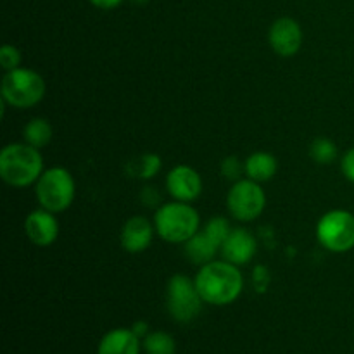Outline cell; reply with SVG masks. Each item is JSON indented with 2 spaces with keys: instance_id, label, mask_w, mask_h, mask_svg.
I'll return each mask as SVG.
<instances>
[{
  "instance_id": "20",
  "label": "cell",
  "mask_w": 354,
  "mask_h": 354,
  "mask_svg": "<svg viewBox=\"0 0 354 354\" xmlns=\"http://www.w3.org/2000/svg\"><path fill=\"white\" fill-rule=\"evenodd\" d=\"M339 149L335 145V142H332L330 138L318 137L311 142L310 145V156L315 162L318 165H330L337 159Z\"/></svg>"
},
{
  "instance_id": "22",
  "label": "cell",
  "mask_w": 354,
  "mask_h": 354,
  "mask_svg": "<svg viewBox=\"0 0 354 354\" xmlns=\"http://www.w3.org/2000/svg\"><path fill=\"white\" fill-rule=\"evenodd\" d=\"M221 173L228 180H241V176L245 173V162H241L237 156H228L221 161Z\"/></svg>"
},
{
  "instance_id": "14",
  "label": "cell",
  "mask_w": 354,
  "mask_h": 354,
  "mask_svg": "<svg viewBox=\"0 0 354 354\" xmlns=\"http://www.w3.org/2000/svg\"><path fill=\"white\" fill-rule=\"evenodd\" d=\"M140 337L131 328H113L100 339L97 354H140Z\"/></svg>"
},
{
  "instance_id": "15",
  "label": "cell",
  "mask_w": 354,
  "mask_h": 354,
  "mask_svg": "<svg viewBox=\"0 0 354 354\" xmlns=\"http://www.w3.org/2000/svg\"><path fill=\"white\" fill-rule=\"evenodd\" d=\"M218 251H221V248L204 230L197 232L192 239L185 242V254L194 265L203 266L213 261Z\"/></svg>"
},
{
  "instance_id": "13",
  "label": "cell",
  "mask_w": 354,
  "mask_h": 354,
  "mask_svg": "<svg viewBox=\"0 0 354 354\" xmlns=\"http://www.w3.org/2000/svg\"><path fill=\"white\" fill-rule=\"evenodd\" d=\"M256 251H258V242H256L254 235L249 234L244 228H235V230H232L227 241L221 245V254H223V258L237 266L251 261L254 258Z\"/></svg>"
},
{
  "instance_id": "29",
  "label": "cell",
  "mask_w": 354,
  "mask_h": 354,
  "mask_svg": "<svg viewBox=\"0 0 354 354\" xmlns=\"http://www.w3.org/2000/svg\"><path fill=\"white\" fill-rule=\"evenodd\" d=\"M131 2H133L135 6H145V3H149V0H131Z\"/></svg>"
},
{
  "instance_id": "3",
  "label": "cell",
  "mask_w": 354,
  "mask_h": 354,
  "mask_svg": "<svg viewBox=\"0 0 354 354\" xmlns=\"http://www.w3.org/2000/svg\"><path fill=\"white\" fill-rule=\"evenodd\" d=\"M199 213L189 203L175 201L162 204L154 216V227L159 237L171 244H185L199 232Z\"/></svg>"
},
{
  "instance_id": "27",
  "label": "cell",
  "mask_w": 354,
  "mask_h": 354,
  "mask_svg": "<svg viewBox=\"0 0 354 354\" xmlns=\"http://www.w3.org/2000/svg\"><path fill=\"white\" fill-rule=\"evenodd\" d=\"M123 0H90L92 6H95L97 9H104V10H111V9H116Z\"/></svg>"
},
{
  "instance_id": "26",
  "label": "cell",
  "mask_w": 354,
  "mask_h": 354,
  "mask_svg": "<svg viewBox=\"0 0 354 354\" xmlns=\"http://www.w3.org/2000/svg\"><path fill=\"white\" fill-rule=\"evenodd\" d=\"M270 282V275H268V270L265 266H258L254 270V286L258 287V290H265L266 286Z\"/></svg>"
},
{
  "instance_id": "11",
  "label": "cell",
  "mask_w": 354,
  "mask_h": 354,
  "mask_svg": "<svg viewBox=\"0 0 354 354\" xmlns=\"http://www.w3.org/2000/svg\"><path fill=\"white\" fill-rule=\"evenodd\" d=\"M24 232L26 237L38 248H48L57 241L59 223L55 220L54 213L47 209H37L28 214L24 221Z\"/></svg>"
},
{
  "instance_id": "4",
  "label": "cell",
  "mask_w": 354,
  "mask_h": 354,
  "mask_svg": "<svg viewBox=\"0 0 354 354\" xmlns=\"http://www.w3.org/2000/svg\"><path fill=\"white\" fill-rule=\"evenodd\" d=\"M45 97V80L37 71L16 68L2 80V100L17 109H28Z\"/></svg>"
},
{
  "instance_id": "8",
  "label": "cell",
  "mask_w": 354,
  "mask_h": 354,
  "mask_svg": "<svg viewBox=\"0 0 354 354\" xmlns=\"http://www.w3.org/2000/svg\"><path fill=\"white\" fill-rule=\"evenodd\" d=\"M227 206L235 220L252 221L265 209L266 196L261 185L254 180H237L228 192Z\"/></svg>"
},
{
  "instance_id": "9",
  "label": "cell",
  "mask_w": 354,
  "mask_h": 354,
  "mask_svg": "<svg viewBox=\"0 0 354 354\" xmlns=\"http://www.w3.org/2000/svg\"><path fill=\"white\" fill-rule=\"evenodd\" d=\"M268 40L275 54L292 57L303 47V30L292 17H280L270 28Z\"/></svg>"
},
{
  "instance_id": "5",
  "label": "cell",
  "mask_w": 354,
  "mask_h": 354,
  "mask_svg": "<svg viewBox=\"0 0 354 354\" xmlns=\"http://www.w3.org/2000/svg\"><path fill=\"white\" fill-rule=\"evenodd\" d=\"M37 199L44 209L62 213L73 204L76 194L75 180L66 168H50L41 173L37 182Z\"/></svg>"
},
{
  "instance_id": "7",
  "label": "cell",
  "mask_w": 354,
  "mask_h": 354,
  "mask_svg": "<svg viewBox=\"0 0 354 354\" xmlns=\"http://www.w3.org/2000/svg\"><path fill=\"white\" fill-rule=\"evenodd\" d=\"M318 242L332 252H348L354 248V214L346 209H332L317 225Z\"/></svg>"
},
{
  "instance_id": "19",
  "label": "cell",
  "mask_w": 354,
  "mask_h": 354,
  "mask_svg": "<svg viewBox=\"0 0 354 354\" xmlns=\"http://www.w3.org/2000/svg\"><path fill=\"white\" fill-rule=\"evenodd\" d=\"M161 166L162 161L158 154H144L137 161L128 165V173L131 176H137V178L149 180L161 171Z\"/></svg>"
},
{
  "instance_id": "16",
  "label": "cell",
  "mask_w": 354,
  "mask_h": 354,
  "mask_svg": "<svg viewBox=\"0 0 354 354\" xmlns=\"http://www.w3.org/2000/svg\"><path fill=\"white\" fill-rule=\"evenodd\" d=\"M277 169H279V161L270 152H254L245 161V175L258 183L272 180Z\"/></svg>"
},
{
  "instance_id": "25",
  "label": "cell",
  "mask_w": 354,
  "mask_h": 354,
  "mask_svg": "<svg viewBox=\"0 0 354 354\" xmlns=\"http://www.w3.org/2000/svg\"><path fill=\"white\" fill-rule=\"evenodd\" d=\"M140 199L147 207H154V206H158L159 201H161V197H159L158 190H156L154 187H145L140 194Z\"/></svg>"
},
{
  "instance_id": "12",
  "label": "cell",
  "mask_w": 354,
  "mask_h": 354,
  "mask_svg": "<svg viewBox=\"0 0 354 354\" xmlns=\"http://www.w3.org/2000/svg\"><path fill=\"white\" fill-rule=\"evenodd\" d=\"M156 227H152L151 221L144 216H131L128 218L127 223L121 228L120 241L124 251L137 254V252L145 251L151 245L152 235H154Z\"/></svg>"
},
{
  "instance_id": "18",
  "label": "cell",
  "mask_w": 354,
  "mask_h": 354,
  "mask_svg": "<svg viewBox=\"0 0 354 354\" xmlns=\"http://www.w3.org/2000/svg\"><path fill=\"white\" fill-rule=\"evenodd\" d=\"M142 349L145 354H176V341L168 332H149L142 341Z\"/></svg>"
},
{
  "instance_id": "2",
  "label": "cell",
  "mask_w": 354,
  "mask_h": 354,
  "mask_svg": "<svg viewBox=\"0 0 354 354\" xmlns=\"http://www.w3.org/2000/svg\"><path fill=\"white\" fill-rule=\"evenodd\" d=\"M44 173V158L30 144H10L0 152V176L10 187L31 185Z\"/></svg>"
},
{
  "instance_id": "10",
  "label": "cell",
  "mask_w": 354,
  "mask_h": 354,
  "mask_svg": "<svg viewBox=\"0 0 354 354\" xmlns=\"http://www.w3.org/2000/svg\"><path fill=\"white\" fill-rule=\"evenodd\" d=\"M166 189L176 201L192 203L203 192V178L192 166L178 165L166 176Z\"/></svg>"
},
{
  "instance_id": "17",
  "label": "cell",
  "mask_w": 354,
  "mask_h": 354,
  "mask_svg": "<svg viewBox=\"0 0 354 354\" xmlns=\"http://www.w3.org/2000/svg\"><path fill=\"white\" fill-rule=\"evenodd\" d=\"M24 142L33 147L41 149L45 145L50 144L52 135H54V130H52V124L48 123L47 120H41V118H35L30 123L24 127L23 130Z\"/></svg>"
},
{
  "instance_id": "6",
  "label": "cell",
  "mask_w": 354,
  "mask_h": 354,
  "mask_svg": "<svg viewBox=\"0 0 354 354\" xmlns=\"http://www.w3.org/2000/svg\"><path fill=\"white\" fill-rule=\"evenodd\" d=\"M203 303L196 280L185 275H173L169 279L166 287V308L173 320L178 324H189L199 317Z\"/></svg>"
},
{
  "instance_id": "21",
  "label": "cell",
  "mask_w": 354,
  "mask_h": 354,
  "mask_svg": "<svg viewBox=\"0 0 354 354\" xmlns=\"http://www.w3.org/2000/svg\"><path fill=\"white\" fill-rule=\"evenodd\" d=\"M204 232H206V234L209 235V237L213 239V241L221 248V245H223V242L227 241L228 235H230L232 228H230V223H228L225 218L214 216L207 221L206 227H204Z\"/></svg>"
},
{
  "instance_id": "24",
  "label": "cell",
  "mask_w": 354,
  "mask_h": 354,
  "mask_svg": "<svg viewBox=\"0 0 354 354\" xmlns=\"http://www.w3.org/2000/svg\"><path fill=\"white\" fill-rule=\"evenodd\" d=\"M341 169H342V175H344L349 182L354 183V147L349 149V151L344 154V158H342Z\"/></svg>"
},
{
  "instance_id": "23",
  "label": "cell",
  "mask_w": 354,
  "mask_h": 354,
  "mask_svg": "<svg viewBox=\"0 0 354 354\" xmlns=\"http://www.w3.org/2000/svg\"><path fill=\"white\" fill-rule=\"evenodd\" d=\"M0 64L6 71H12V69L19 68L21 64V52L19 48L14 45H3L0 48Z\"/></svg>"
},
{
  "instance_id": "28",
  "label": "cell",
  "mask_w": 354,
  "mask_h": 354,
  "mask_svg": "<svg viewBox=\"0 0 354 354\" xmlns=\"http://www.w3.org/2000/svg\"><path fill=\"white\" fill-rule=\"evenodd\" d=\"M131 330H133L135 334L138 335V337L144 339L145 335L149 334V325L145 324V322H142V320L140 322H135V324L131 325Z\"/></svg>"
},
{
  "instance_id": "1",
  "label": "cell",
  "mask_w": 354,
  "mask_h": 354,
  "mask_svg": "<svg viewBox=\"0 0 354 354\" xmlns=\"http://www.w3.org/2000/svg\"><path fill=\"white\" fill-rule=\"evenodd\" d=\"M196 286L204 303L227 306L239 299L244 289V279L237 265L230 261H209L201 266Z\"/></svg>"
}]
</instances>
